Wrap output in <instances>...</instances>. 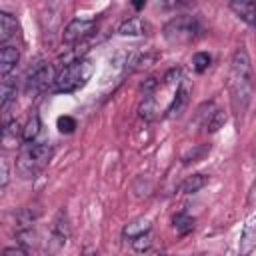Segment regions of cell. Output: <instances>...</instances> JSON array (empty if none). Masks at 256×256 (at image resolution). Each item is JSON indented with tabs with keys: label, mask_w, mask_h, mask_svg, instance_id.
Returning a JSON list of instances; mask_svg holds the SVG:
<instances>
[{
	"label": "cell",
	"mask_w": 256,
	"mask_h": 256,
	"mask_svg": "<svg viewBox=\"0 0 256 256\" xmlns=\"http://www.w3.org/2000/svg\"><path fill=\"white\" fill-rule=\"evenodd\" d=\"M230 10L250 26H256V2H230Z\"/></svg>",
	"instance_id": "4fadbf2b"
},
{
	"label": "cell",
	"mask_w": 256,
	"mask_h": 256,
	"mask_svg": "<svg viewBox=\"0 0 256 256\" xmlns=\"http://www.w3.org/2000/svg\"><path fill=\"white\" fill-rule=\"evenodd\" d=\"M228 94L236 116H244L254 96V70L250 54L244 46L236 48L228 70Z\"/></svg>",
	"instance_id": "6da1fadb"
},
{
	"label": "cell",
	"mask_w": 256,
	"mask_h": 256,
	"mask_svg": "<svg viewBox=\"0 0 256 256\" xmlns=\"http://www.w3.org/2000/svg\"><path fill=\"white\" fill-rule=\"evenodd\" d=\"M94 74V64L86 58H80L68 66H64L54 82V90L60 94H72L88 84V80Z\"/></svg>",
	"instance_id": "3957f363"
},
{
	"label": "cell",
	"mask_w": 256,
	"mask_h": 256,
	"mask_svg": "<svg viewBox=\"0 0 256 256\" xmlns=\"http://www.w3.org/2000/svg\"><path fill=\"white\" fill-rule=\"evenodd\" d=\"M162 256H170V254H162Z\"/></svg>",
	"instance_id": "4dcf8cb0"
},
{
	"label": "cell",
	"mask_w": 256,
	"mask_h": 256,
	"mask_svg": "<svg viewBox=\"0 0 256 256\" xmlns=\"http://www.w3.org/2000/svg\"><path fill=\"white\" fill-rule=\"evenodd\" d=\"M16 34H18L16 18L12 14H8V12H0V40H2V44L6 46V42L10 38H14Z\"/></svg>",
	"instance_id": "5bb4252c"
},
{
	"label": "cell",
	"mask_w": 256,
	"mask_h": 256,
	"mask_svg": "<svg viewBox=\"0 0 256 256\" xmlns=\"http://www.w3.org/2000/svg\"><path fill=\"white\" fill-rule=\"evenodd\" d=\"M152 230V222H150V218H144V216H140V218H134L132 222H128L124 228H122V236L126 238V240H134V238H138V236H142V234H148Z\"/></svg>",
	"instance_id": "8fae6325"
},
{
	"label": "cell",
	"mask_w": 256,
	"mask_h": 256,
	"mask_svg": "<svg viewBox=\"0 0 256 256\" xmlns=\"http://www.w3.org/2000/svg\"><path fill=\"white\" fill-rule=\"evenodd\" d=\"M210 62H212V56H210L208 52H196V54L192 56V68H194L198 74L206 72L208 66H210Z\"/></svg>",
	"instance_id": "7402d4cb"
},
{
	"label": "cell",
	"mask_w": 256,
	"mask_h": 256,
	"mask_svg": "<svg viewBox=\"0 0 256 256\" xmlns=\"http://www.w3.org/2000/svg\"><path fill=\"white\" fill-rule=\"evenodd\" d=\"M116 32L120 36H148L152 32V26L140 16H130V18L120 22Z\"/></svg>",
	"instance_id": "9c48e42d"
},
{
	"label": "cell",
	"mask_w": 256,
	"mask_h": 256,
	"mask_svg": "<svg viewBox=\"0 0 256 256\" xmlns=\"http://www.w3.org/2000/svg\"><path fill=\"white\" fill-rule=\"evenodd\" d=\"M38 210L34 212L32 208H20L16 214H14V222H16V230H24V228H30L32 222L38 218Z\"/></svg>",
	"instance_id": "ac0fdd59"
},
{
	"label": "cell",
	"mask_w": 256,
	"mask_h": 256,
	"mask_svg": "<svg viewBox=\"0 0 256 256\" xmlns=\"http://www.w3.org/2000/svg\"><path fill=\"white\" fill-rule=\"evenodd\" d=\"M172 226H174L176 234L186 236L188 232L194 230V218H192L190 214H186V212H178V214H174V218H172Z\"/></svg>",
	"instance_id": "e0dca14e"
},
{
	"label": "cell",
	"mask_w": 256,
	"mask_h": 256,
	"mask_svg": "<svg viewBox=\"0 0 256 256\" xmlns=\"http://www.w3.org/2000/svg\"><path fill=\"white\" fill-rule=\"evenodd\" d=\"M254 248H256V212L246 220V224H244V228L240 232L238 254L240 256H250Z\"/></svg>",
	"instance_id": "ba28073f"
},
{
	"label": "cell",
	"mask_w": 256,
	"mask_h": 256,
	"mask_svg": "<svg viewBox=\"0 0 256 256\" xmlns=\"http://www.w3.org/2000/svg\"><path fill=\"white\" fill-rule=\"evenodd\" d=\"M10 182V164L6 158L0 160V188H6Z\"/></svg>",
	"instance_id": "d4e9b609"
},
{
	"label": "cell",
	"mask_w": 256,
	"mask_h": 256,
	"mask_svg": "<svg viewBox=\"0 0 256 256\" xmlns=\"http://www.w3.org/2000/svg\"><path fill=\"white\" fill-rule=\"evenodd\" d=\"M18 60H20V50L16 46H10V44L2 46V50H0V74H2V78L10 76V72L18 64Z\"/></svg>",
	"instance_id": "30bf717a"
},
{
	"label": "cell",
	"mask_w": 256,
	"mask_h": 256,
	"mask_svg": "<svg viewBox=\"0 0 256 256\" xmlns=\"http://www.w3.org/2000/svg\"><path fill=\"white\" fill-rule=\"evenodd\" d=\"M40 128H42L40 116H38V114L28 116V120H26V124H24V128H22V140H24V144H32V142L38 138Z\"/></svg>",
	"instance_id": "2e32d148"
},
{
	"label": "cell",
	"mask_w": 256,
	"mask_h": 256,
	"mask_svg": "<svg viewBox=\"0 0 256 256\" xmlns=\"http://www.w3.org/2000/svg\"><path fill=\"white\" fill-rule=\"evenodd\" d=\"M96 22L94 20H86V18H74L72 22H68L64 26L62 32V42L66 46H76L80 42H84L92 32H94Z\"/></svg>",
	"instance_id": "52a82bcc"
},
{
	"label": "cell",
	"mask_w": 256,
	"mask_h": 256,
	"mask_svg": "<svg viewBox=\"0 0 256 256\" xmlns=\"http://www.w3.org/2000/svg\"><path fill=\"white\" fill-rule=\"evenodd\" d=\"M188 94H190V90H188V86L184 84V82H180V86L176 88V94H174V98H172V104L168 106V110H166V116H180L182 114V110L186 108V104H188Z\"/></svg>",
	"instance_id": "7c38bea8"
},
{
	"label": "cell",
	"mask_w": 256,
	"mask_h": 256,
	"mask_svg": "<svg viewBox=\"0 0 256 256\" xmlns=\"http://www.w3.org/2000/svg\"><path fill=\"white\" fill-rule=\"evenodd\" d=\"M208 176L206 174H192V176H186L184 180H182V184H180V192L182 194H196V192H200L206 184H208Z\"/></svg>",
	"instance_id": "9a60e30c"
},
{
	"label": "cell",
	"mask_w": 256,
	"mask_h": 256,
	"mask_svg": "<svg viewBox=\"0 0 256 256\" xmlns=\"http://www.w3.org/2000/svg\"><path fill=\"white\" fill-rule=\"evenodd\" d=\"M256 202V182H254V186H252V192H250V198H248V204L252 206Z\"/></svg>",
	"instance_id": "83f0119b"
},
{
	"label": "cell",
	"mask_w": 256,
	"mask_h": 256,
	"mask_svg": "<svg viewBox=\"0 0 256 256\" xmlns=\"http://www.w3.org/2000/svg\"><path fill=\"white\" fill-rule=\"evenodd\" d=\"M2 256H28V250H26L24 246L16 244V246H8V248H4Z\"/></svg>",
	"instance_id": "484cf974"
},
{
	"label": "cell",
	"mask_w": 256,
	"mask_h": 256,
	"mask_svg": "<svg viewBox=\"0 0 256 256\" xmlns=\"http://www.w3.org/2000/svg\"><path fill=\"white\" fill-rule=\"evenodd\" d=\"M130 244H132V248H134L136 252H146V250H150V246H152V234H150V232H148V234H142V236L134 238Z\"/></svg>",
	"instance_id": "cb8c5ba5"
},
{
	"label": "cell",
	"mask_w": 256,
	"mask_h": 256,
	"mask_svg": "<svg viewBox=\"0 0 256 256\" xmlns=\"http://www.w3.org/2000/svg\"><path fill=\"white\" fill-rule=\"evenodd\" d=\"M224 122H226V114L222 110H214V112H210L206 116L204 128H206V132H218L224 126Z\"/></svg>",
	"instance_id": "d6986e66"
},
{
	"label": "cell",
	"mask_w": 256,
	"mask_h": 256,
	"mask_svg": "<svg viewBox=\"0 0 256 256\" xmlns=\"http://www.w3.org/2000/svg\"><path fill=\"white\" fill-rule=\"evenodd\" d=\"M52 158V146L46 142L24 144L16 158V172L20 178H34L40 174Z\"/></svg>",
	"instance_id": "7a4b0ae2"
},
{
	"label": "cell",
	"mask_w": 256,
	"mask_h": 256,
	"mask_svg": "<svg viewBox=\"0 0 256 256\" xmlns=\"http://www.w3.org/2000/svg\"><path fill=\"white\" fill-rule=\"evenodd\" d=\"M140 88H142L144 94H150V92H154V90L158 88V80H156V78H146Z\"/></svg>",
	"instance_id": "4316f807"
},
{
	"label": "cell",
	"mask_w": 256,
	"mask_h": 256,
	"mask_svg": "<svg viewBox=\"0 0 256 256\" xmlns=\"http://www.w3.org/2000/svg\"><path fill=\"white\" fill-rule=\"evenodd\" d=\"M138 114H140V118H144L146 122L156 120V116H158V106H156L154 98L146 96V98H144V102H142V104H140V108H138Z\"/></svg>",
	"instance_id": "44dd1931"
},
{
	"label": "cell",
	"mask_w": 256,
	"mask_h": 256,
	"mask_svg": "<svg viewBox=\"0 0 256 256\" xmlns=\"http://www.w3.org/2000/svg\"><path fill=\"white\" fill-rule=\"evenodd\" d=\"M200 32H202L200 22L196 20V16H190V14H178L170 18L162 28V36L166 38V42L176 46L194 42L200 36Z\"/></svg>",
	"instance_id": "277c9868"
},
{
	"label": "cell",
	"mask_w": 256,
	"mask_h": 256,
	"mask_svg": "<svg viewBox=\"0 0 256 256\" xmlns=\"http://www.w3.org/2000/svg\"><path fill=\"white\" fill-rule=\"evenodd\" d=\"M80 256H96V252H92V250H84Z\"/></svg>",
	"instance_id": "f546056e"
},
{
	"label": "cell",
	"mask_w": 256,
	"mask_h": 256,
	"mask_svg": "<svg viewBox=\"0 0 256 256\" xmlns=\"http://www.w3.org/2000/svg\"><path fill=\"white\" fill-rule=\"evenodd\" d=\"M224 256H240V254H238V252H236L234 248H228V250L224 252Z\"/></svg>",
	"instance_id": "f1b7e54d"
},
{
	"label": "cell",
	"mask_w": 256,
	"mask_h": 256,
	"mask_svg": "<svg viewBox=\"0 0 256 256\" xmlns=\"http://www.w3.org/2000/svg\"><path fill=\"white\" fill-rule=\"evenodd\" d=\"M68 238H70V220H68V214L64 210H60L50 224V232L46 238V252L58 254L66 246Z\"/></svg>",
	"instance_id": "8992f818"
},
{
	"label": "cell",
	"mask_w": 256,
	"mask_h": 256,
	"mask_svg": "<svg viewBox=\"0 0 256 256\" xmlns=\"http://www.w3.org/2000/svg\"><path fill=\"white\" fill-rule=\"evenodd\" d=\"M56 68L50 62H38L26 76V92L28 94H40L44 90H48L54 82H56Z\"/></svg>",
	"instance_id": "5b68a950"
},
{
	"label": "cell",
	"mask_w": 256,
	"mask_h": 256,
	"mask_svg": "<svg viewBox=\"0 0 256 256\" xmlns=\"http://www.w3.org/2000/svg\"><path fill=\"white\" fill-rule=\"evenodd\" d=\"M16 244L24 246L26 250L28 248H34L38 244V234L32 230V226L30 228H24V230H16Z\"/></svg>",
	"instance_id": "ffe728a7"
},
{
	"label": "cell",
	"mask_w": 256,
	"mask_h": 256,
	"mask_svg": "<svg viewBox=\"0 0 256 256\" xmlns=\"http://www.w3.org/2000/svg\"><path fill=\"white\" fill-rule=\"evenodd\" d=\"M56 126H58V132L62 134H72L76 130V120L72 116H60L56 120Z\"/></svg>",
	"instance_id": "603a6c76"
}]
</instances>
